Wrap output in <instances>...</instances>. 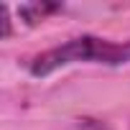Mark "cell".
Masks as SVG:
<instances>
[{"label":"cell","mask_w":130,"mask_h":130,"mask_svg":"<svg viewBox=\"0 0 130 130\" xmlns=\"http://www.w3.org/2000/svg\"><path fill=\"white\" fill-rule=\"evenodd\" d=\"M74 61H97V64H127L130 61V41H107V38H97V36H77L64 41L61 46H54L38 56L31 59L28 69L33 77H48L51 72L69 67Z\"/></svg>","instance_id":"1"},{"label":"cell","mask_w":130,"mask_h":130,"mask_svg":"<svg viewBox=\"0 0 130 130\" xmlns=\"http://www.w3.org/2000/svg\"><path fill=\"white\" fill-rule=\"evenodd\" d=\"M54 10H59V5H21V15L28 21V23H36V21H43L48 13H54Z\"/></svg>","instance_id":"2"}]
</instances>
